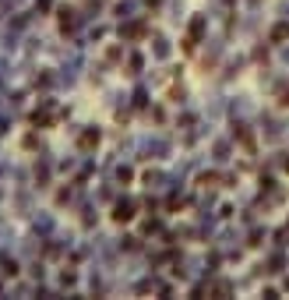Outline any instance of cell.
<instances>
[{
    "label": "cell",
    "instance_id": "7a4b0ae2",
    "mask_svg": "<svg viewBox=\"0 0 289 300\" xmlns=\"http://www.w3.org/2000/svg\"><path fill=\"white\" fill-rule=\"evenodd\" d=\"M78 145H81V148H92V145H99V131H85Z\"/></svg>",
    "mask_w": 289,
    "mask_h": 300
},
{
    "label": "cell",
    "instance_id": "6da1fadb",
    "mask_svg": "<svg viewBox=\"0 0 289 300\" xmlns=\"http://www.w3.org/2000/svg\"><path fill=\"white\" fill-rule=\"evenodd\" d=\"M131 216H134V208H131V201H124V205H116V212H113V219H116V222H127Z\"/></svg>",
    "mask_w": 289,
    "mask_h": 300
}]
</instances>
